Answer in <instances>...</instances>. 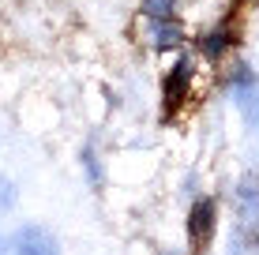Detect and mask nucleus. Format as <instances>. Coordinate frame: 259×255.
Segmentation results:
<instances>
[{"label": "nucleus", "mask_w": 259, "mask_h": 255, "mask_svg": "<svg viewBox=\"0 0 259 255\" xmlns=\"http://www.w3.org/2000/svg\"><path fill=\"white\" fill-rule=\"evenodd\" d=\"M229 199H233V218H237V240L259 251V173L255 169L240 173Z\"/></svg>", "instance_id": "nucleus-1"}, {"label": "nucleus", "mask_w": 259, "mask_h": 255, "mask_svg": "<svg viewBox=\"0 0 259 255\" xmlns=\"http://www.w3.org/2000/svg\"><path fill=\"white\" fill-rule=\"evenodd\" d=\"M195 79H199V60H195L192 53H184V49L173 53V60H169V68L162 75V109H165V117H177V113L192 101Z\"/></svg>", "instance_id": "nucleus-2"}, {"label": "nucleus", "mask_w": 259, "mask_h": 255, "mask_svg": "<svg viewBox=\"0 0 259 255\" xmlns=\"http://www.w3.org/2000/svg\"><path fill=\"white\" fill-rule=\"evenodd\" d=\"M136 41L150 53H181L188 45V26L181 23V15H169V19L139 15L136 19Z\"/></svg>", "instance_id": "nucleus-3"}, {"label": "nucleus", "mask_w": 259, "mask_h": 255, "mask_svg": "<svg viewBox=\"0 0 259 255\" xmlns=\"http://www.w3.org/2000/svg\"><path fill=\"white\" fill-rule=\"evenodd\" d=\"M218 222H222L218 199H210V195L192 199V207H188V248L195 255H207V248L214 244V233H218Z\"/></svg>", "instance_id": "nucleus-4"}, {"label": "nucleus", "mask_w": 259, "mask_h": 255, "mask_svg": "<svg viewBox=\"0 0 259 255\" xmlns=\"http://www.w3.org/2000/svg\"><path fill=\"white\" fill-rule=\"evenodd\" d=\"M12 255H60V236L41 222H26L12 233Z\"/></svg>", "instance_id": "nucleus-5"}, {"label": "nucleus", "mask_w": 259, "mask_h": 255, "mask_svg": "<svg viewBox=\"0 0 259 255\" xmlns=\"http://www.w3.org/2000/svg\"><path fill=\"white\" fill-rule=\"evenodd\" d=\"M233 45H237L233 23H214L195 38V53H199V60H207V64H226Z\"/></svg>", "instance_id": "nucleus-6"}, {"label": "nucleus", "mask_w": 259, "mask_h": 255, "mask_svg": "<svg viewBox=\"0 0 259 255\" xmlns=\"http://www.w3.org/2000/svg\"><path fill=\"white\" fill-rule=\"evenodd\" d=\"M259 86V72L248 60H226V68H222V90H226V98L233 105H244L252 98V90Z\"/></svg>", "instance_id": "nucleus-7"}, {"label": "nucleus", "mask_w": 259, "mask_h": 255, "mask_svg": "<svg viewBox=\"0 0 259 255\" xmlns=\"http://www.w3.org/2000/svg\"><path fill=\"white\" fill-rule=\"evenodd\" d=\"M79 169H83V177H87V184H91L94 191L105 188V162H102V154H98L94 143L79 146Z\"/></svg>", "instance_id": "nucleus-8"}, {"label": "nucleus", "mask_w": 259, "mask_h": 255, "mask_svg": "<svg viewBox=\"0 0 259 255\" xmlns=\"http://www.w3.org/2000/svg\"><path fill=\"white\" fill-rule=\"evenodd\" d=\"M139 15H158V19L181 15V0H139Z\"/></svg>", "instance_id": "nucleus-9"}, {"label": "nucleus", "mask_w": 259, "mask_h": 255, "mask_svg": "<svg viewBox=\"0 0 259 255\" xmlns=\"http://www.w3.org/2000/svg\"><path fill=\"white\" fill-rule=\"evenodd\" d=\"M237 113H240V120H244V128L252 131V135H259V86L252 90V98L244 105H237Z\"/></svg>", "instance_id": "nucleus-10"}, {"label": "nucleus", "mask_w": 259, "mask_h": 255, "mask_svg": "<svg viewBox=\"0 0 259 255\" xmlns=\"http://www.w3.org/2000/svg\"><path fill=\"white\" fill-rule=\"evenodd\" d=\"M15 203H19V184L0 173V214H12Z\"/></svg>", "instance_id": "nucleus-11"}, {"label": "nucleus", "mask_w": 259, "mask_h": 255, "mask_svg": "<svg viewBox=\"0 0 259 255\" xmlns=\"http://www.w3.org/2000/svg\"><path fill=\"white\" fill-rule=\"evenodd\" d=\"M0 255H12V236H0Z\"/></svg>", "instance_id": "nucleus-12"}, {"label": "nucleus", "mask_w": 259, "mask_h": 255, "mask_svg": "<svg viewBox=\"0 0 259 255\" xmlns=\"http://www.w3.org/2000/svg\"><path fill=\"white\" fill-rule=\"evenodd\" d=\"M158 255H181V251H158Z\"/></svg>", "instance_id": "nucleus-13"}]
</instances>
